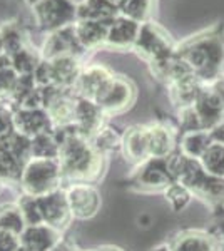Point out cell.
Instances as JSON below:
<instances>
[{
    "label": "cell",
    "mask_w": 224,
    "mask_h": 251,
    "mask_svg": "<svg viewBox=\"0 0 224 251\" xmlns=\"http://www.w3.org/2000/svg\"><path fill=\"white\" fill-rule=\"evenodd\" d=\"M54 134L60 144L59 163L62 176L74 183H94L104 169V154H100L91 139L80 134L77 126L55 127Z\"/></svg>",
    "instance_id": "1"
},
{
    "label": "cell",
    "mask_w": 224,
    "mask_h": 251,
    "mask_svg": "<svg viewBox=\"0 0 224 251\" xmlns=\"http://www.w3.org/2000/svg\"><path fill=\"white\" fill-rule=\"evenodd\" d=\"M177 55L202 82H214L224 69V42L219 35L198 37L182 46Z\"/></svg>",
    "instance_id": "2"
},
{
    "label": "cell",
    "mask_w": 224,
    "mask_h": 251,
    "mask_svg": "<svg viewBox=\"0 0 224 251\" xmlns=\"http://www.w3.org/2000/svg\"><path fill=\"white\" fill-rule=\"evenodd\" d=\"M62 169L59 159H39L30 157L24 166L22 177H20V188L24 194L40 198L55 189H60L62 183Z\"/></svg>",
    "instance_id": "3"
},
{
    "label": "cell",
    "mask_w": 224,
    "mask_h": 251,
    "mask_svg": "<svg viewBox=\"0 0 224 251\" xmlns=\"http://www.w3.org/2000/svg\"><path fill=\"white\" fill-rule=\"evenodd\" d=\"M34 10L37 24L49 32L66 29L77 22V5L71 0H40Z\"/></svg>",
    "instance_id": "4"
},
{
    "label": "cell",
    "mask_w": 224,
    "mask_h": 251,
    "mask_svg": "<svg viewBox=\"0 0 224 251\" xmlns=\"http://www.w3.org/2000/svg\"><path fill=\"white\" fill-rule=\"evenodd\" d=\"M174 183L166 157H149L137 164L132 174V184L141 191H159Z\"/></svg>",
    "instance_id": "5"
},
{
    "label": "cell",
    "mask_w": 224,
    "mask_h": 251,
    "mask_svg": "<svg viewBox=\"0 0 224 251\" xmlns=\"http://www.w3.org/2000/svg\"><path fill=\"white\" fill-rule=\"evenodd\" d=\"M134 50L144 57L146 60L152 62L161 57L173 54V44H171L169 35L159 25L152 22L141 24V30L137 35V40L134 44Z\"/></svg>",
    "instance_id": "6"
},
{
    "label": "cell",
    "mask_w": 224,
    "mask_h": 251,
    "mask_svg": "<svg viewBox=\"0 0 224 251\" xmlns=\"http://www.w3.org/2000/svg\"><path fill=\"white\" fill-rule=\"evenodd\" d=\"M134 99H136L134 84L124 75H114L102 94L97 97L96 104H99L105 114H117L131 107Z\"/></svg>",
    "instance_id": "7"
},
{
    "label": "cell",
    "mask_w": 224,
    "mask_h": 251,
    "mask_svg": "<svg viewBox=\"0 0 224 251\" xmlns=\"http://www.w3.org/2000/svg\"><path fill=\"white\" fill-rule=\"evenodd\" d=\"M66 196L74 218L87 220L99 211L100 193L91 183H72L66 189Z\"/></svg>",
    "instance_id": "8"
},
{
    "label": "cell",
    "mask_w": 224,
    "mask_h": 251,
    "mask_svg": "<svg viewBox=\"0 0 224 251\" xmlns=\"http://www.w3.org/2000/svg\"><path fill=\"white\" fill-rule=\"evenodd\" d=\"M39 204L44 223L59 231H62L74 218L66 196V189H55L49 194H44L39 198Z\"/></svg>",
    "instance_id": "9"
},
{
    "label": "cell",
    "mask_w": 224,
    "mask_h": 251,
    "mask_svg": "<svg viewBox=\"0 0 224 251\" xmlns=\"http://www.w3.org/2000/svg\"><path fill=\"white\" fill-rule=\"evenodd\" d=\"M112 79L114 74L107 67L100 66V64H92V66L82 69L75 89L79 92V97H85V99H91L96 102L97 97L102 94V91L109 86Z\"/></svg>",
    "instance_id": "10"
},
{
    "label": "cell",
    "mask_w": 224,
    "mask_h": 251,
    "mask_svg": "<svg viewBox=\"0 0 224 251\" xmlns=\"http://www.w3.org/2000/svg\"><path fill=\"white\" fill-rule=\"evenodd\" d=\"M15 131L28 137L54 131V124L46 109H19L14 112Z\"/></svg>",
    "instance_id": "11"
},
{
    "label": "cell",
    "mask_w": 224,
    "mask_h": 251,
    "mask_svg": "<svg viewBox=\"0 0 224 251\" xmlns=\"http://www.w3.org/2000/svg\"><path fill=\"white\" fill-rule=\"evenodd\" d=\"M104 117L105 112L100 109L99 104H96L91 99H85V97H77L75 126L82 136L92 139L104 127Z\"/></svg>",
    "instance_id": "12"
},
{
    "label": "cell",
    "mask_w": 224,
    "mask_h": 251,
    "mask_svg": "<svg viewBox=\"0 0 224 251\" xmlns=\"http://www.w3.org/2000/svg\"><path fill=\"white\" fill-rule=\"evenodd\" d=\"M194 107H196L198 114L201 117V123L207 131H211L214 126L224 121V99L213 86H206L202 89Z\"/></svg>",
    "instance_id": "13"
},
{
    "label": "cell",
    "mask_w": 224,
    "mask_h": 251,
    "mask_svg": "<svg viewBox=\"0 0 224 251\" xmlns=\"http://www.w3.org/2000/svg\"><path fill=\"white\" fill-rule=\"evenodd\" d=\"M139 30H141L139 22L119 15V17L109 25L105 46L117 49V50H124V49H131V47L134 49V44H136V40H137Z\"/></svg>",
    "instance_id": "14"
},
{
    "label": "cell",
    "mask_w": 224,
    "mask_h": 251,
    "mask_svg": "<svg viewBox=\"0 0 224 251\" xmlns=\"http://www.w3.org/2000/svg\"><path fill=\"white\" fill-rule=\"evenodd\" d=\"M60 240V231L52 226L46 225H34L27 226L24 233L20 234V245L27 246L32 251H50L54 246H57Z\"/></svg>",
    "instance_id": "15"
},
{
    "label": "cell",
    "mask_w": 224,
    "mask_h": 251,
    "mask_svg": "<svg viewBox=\"0 0 224 251\" xmlns=\"http://www.w3.org/2000/svg\"><path fill=\"white\" fill-rule=\"evenodd\" d=\"M75 49L82 47H80V44L75 39L74 25L55 30L52 32V35L44 44V60H52L57 57H62V55H75L77 57Z\"/></svg>",
    "instance_id": "16"
},
{
    "label": "cell",
    "mask_w": 224,
    "mask_h": 251,
    "mask_svg": "<svg viewBox=\"0 0 224 251\" xmlns=\"http://www.w3.org/2000/svg\"><path fill=\"white\" fill-rule=\"evenodd\" d=\"M122 152L125 159L136 164L149 159V144H148V126H132L122 136Z\"/></svg>",
    "instance_id": "17"
},
{
    "label": "cell",
    "mask_w": 224,
    "mask_h": 251,
    "mask_svg": "<svg viewBox=\"0 0 224 251\" xmlns=\"http://www.w3.org/2000/svg\"><path fill=\"white\" fill-rule=\"evenodd\" d=\"M49 62L52 67V86L64 89V91L75 87L80 72H82L75 55H62Z\"/></svg>",
    "instance_id": "18"
},
{
    "label": "cell",
    "mask_w": 224,
    "mask_h": 251,
    "mask_svg": "<svg viewBox=\"0 0 224 251\" xmlns=\"http://www.w3.org/2000/svg\"><path fill=\"white\" fill-rule=\"evenodd\" d=\"M169 86H171V100H173L179 109L194 106L198 97L201 96L202 89L206 87L204 82L194 74H189V75H186V77L174 80Z\"/></svg>",
    "instance_id": "19"
},
{
    "label": "cell",
    "mask_w": 224,
    "mask_h": 251,
    "mask_svg": "<svg viewBox=\"0 0 224 251\" xmlns=\"http://www.w3.org/2000/svg\"><path fill=\"white\" fill-rule=\"evenodd\" d=\"M174 251H219V240L201 229L179 233L171 243Z\"/></svg>",
    "instance_id": "20"
},
{
    "label": "cell",
    "mask_w": 224,
    "mask_h": 251,
    "mask_svg": "<svg viewBox=\"0 0 224 251\" xmlns=\"http://www.w3.org/2000/svg\"><path fill=\"white\" fill-rule=\"evenodd\" d=\"M111 24L96 22V20H77L74 24L75 39L82 49H96L105 44Z\"/></svg>",
    "instance_id": "21"
},
{
    "label": "cell",
    "mask_w": 224,
    "mask_h": 251,
    "mask_svg": "<svg viewBox=\"0 0 224 251\" xmlns=\"http://www.w3.org/2000/svg\"><path fill=\"white\" fill-rule=\"evenodd\" d=\"M148 144L149 157H168L174 152L176 148V137L169 127L162 124L148 126Z\"/></svg>",
    "instance_id": "22"
},
{
    "label": "cell",
    "mask_w": 224,
    "mask_h": 251,
    "mask_svg": "<svg viewBox=\"0 0 224 251\" xmlns=\"http://www.w3.org/2000/svg\"><path fill=\"white\" fill-rule=\"evenodd\" d=\"M117 5L107 0H85L77 5V20H96L102 24H112L119 17Z\"/></svg>",
    "instance_id": "23"
},
{
    "label": "cell",
    "mask_w": 224,
    "mask_h": 251,
    "mask_svg": "<svg viewBox=\"0 0 224 251\" xmlns=\"http://www.w3.org/2000/svg\"><path fill=\"white\" fill-rule=\"evenodd\" d=\"M213 136L209 131L201 129V131H189L182 132L181 143H179V152L184 154L189 159L199 161L201 156L207 151L211 144H213Z\"/></svg>",
    "instance_id": "24"
},
{
    "label": "cell",
    "mask_w": 224,
    "mask_h": 251,
    "mask_svg": "<svg viewBox=\"0 0 224 251\" xmlns=\"http://www.w3.org/2000/svg\"><path fill=\"white\" fill-rule=\"evenodd\" d=\"M60 156V144L52 132L39 134L32 137V157L39 159H59Z\"/></svg>",
    "instance_id": "25"
},
{
    "label": "cell",
    "mask_w": 224,
    "mask_h": 251,
    "mask_svg": "<svg viewBox=\"0 0 224 251\" xmlns=\"http://www.w3.org/2000/svg\"><path fill=\"white\" fill-rule=\"evenodd\" d=\"M25 228L27 223L24 220V214L17 203L0 206V229L2 231H9L20 236Z\"/></svg>",
    "instance_id": "26"
},
{
    "label": "cell",
    "mask_w": 224,
    "mask_h": 251,
    "mask_svg": "<svg viewBox=\"0 0 224 251\" xmlns=\"http://www.w3.org/2000/svg\"><path fill=\"white\" fill-rule=\"evenodd\" d=\"M199 163L207 174L224 179V144L213 143L201 156Z\"/></svg>",
    "instance_id": "27"
},
{
    "label": "cell",
    "mask_w": 224,
    "mask_h": 251,
    "mask_svg": "<svg viewBox=\"0 0 224 251\" xmlns=\"http://www.w3.org/2000/svg\"><path fill=\"white\" fill-rule=\"evenodd\" d=\"M24 163L15 157L3 144H0V181H12L19 183L22 177Z\"/></svg>",
    "instance_id": "28"
},
{
    "label": "cell",
    "mask_w": 224,
    "mask_h": 251,
    "mask_svg": "<svg viewBox=\"0 0 224 251\" xmlns=\"http://www.w3.org/2000/svg\"><path fill=\"white\" fill-rule=\"evenodd\" d=\"M150 7H152V0H121L117 9L122 17L144 24L150 12Z\"/></svg>",
    "instance_id": "29"
},
{
    "label": "cell",
    "mask_w": 224,
    "mask_h": 251,
    "mask_svg": "<svg viewBox=\"0 0 224 251\" xmlns=\"http://www.w3.org/2000/svg\"><path fill=\"white\" fill-rule=\"evenodd\" d=\"M91 141H92V144L96 146L97 151L104 156L109 154V152L117 151V149H122V136L117 134L116 129L105 127V126Z\"/></svg>",
    "instance_id": "30"
},
{
    "label": "cell",
    "mask_w": 224,
    "mask_h": 251,
    "mask_svg": "<svg viewBox=\"0 0 224 251\" xmlns=\"http://www.w3.org/2000/svg\"><path fill=\"white\" fill-rule=\"evenodd\" d=\"M12 66H14L15 72L19 75H32L35 72V69L39 67V64L42 62L37 54L30 49L24 47L22 50H19L15 55H12Z\"/></svg>",
    "instance_id": "31"
},
{
    "label": "cell",
    "mask_w": 224,
    "mask_h": 251,
    "mask_svg": "<svg viewBox=\"0 0 224 251\" xmlns=\"http://www.w3.org/2000/svg\"><path fill=\"white\" fill-rule=\"evenodd\" d=\"M164 196H166V201H168L174 211H181V209H184L186 206L191 203L193 193H191L184 184L174 181V183H171L168 188L164 189Z\"/></svg>",
    "instance_id": "32"
},
{
    "label": "cell",
    "mask_w": 224,
    "mask_h": 251,
    "mask_svg": "<svg viewBox=\"0 0 224 251\" xmlns=\"http://www.w3.org/2000/svg\"><path fill=\"white\" fill-rule=\"evenodd\" d=\"M20 211L24 214V220H25L27 226H34V225H42V211H40V204H39V198L35 196H28V194H22V198L17 201Z\"/></svg>",
    "instance_id": "33"
},
{
    "label": "cell",
    "mask_w": 224,
    "mask_h": 251,
    "mask_svg": "<svg viewBox=\"0 0 224 251\" xmlns=\"http://www.w3.org/2000/svg\"><path fill=\"white\" fill-rule=\"evenodd\" d=\"M15 132L14 112L7 106H0V144L5 143Z\"/></svg>",
    "instance_id": "34"
},
{
    "label": "cell",
    "mask_w": 224,
    "mask_h": 251,
    "mask_svg": "<svg viewBox=\"0 0 224 251\" xmlns=\"http://www.w3.org/2000/svg\"><path fill=\"white\" fill-rule=\"evenodd\" d=\"M20 248V236L0 229V251H17Z\"/></svg>",
    "instance_id": "35"
},
{
    "label": "cell",
    "mask_w": 224,
    "mask_h": 251,
    "mask_svg": "<svg viewBox=\"0 0 224 251\" xmlns=\"http://www.w3.org/2000/svg\"><path fill=\"white\" fill-rule=\"evenodd\" d=\"M50 251H75V250L72 248L71 245H67L66 241H60L59 245H57V246H54V248H52Z\"/></svg>",
    "instance_id": "36"
},
{
    "label": "cell",
    "mask_w": 224,
    "mask_h": 251,
    "mask_svg": "<svg viewBox=\"0 0 224 251\" xmlns=\"http://www.w3.org/2000/svg\"><path fill=\"white\" fill-rule=\"evenodd\" d=\"M150 251H174V250L171 243H162V245H157L156 248H152Z\"/></svg>",
    "instance_id": "37"
},
{
    "label": "cell",
    "mask_w": 224,
    "mask_h": 251,
    "mask_svg": "<svg viewBox=\"0 0 224 251\" xmlns=\"http://www.w3.org/2000/svg\"><path fill=\"white\" fill-rule=\"evenodd\" d=\"M5 55V49H3V39H2V34H0V57Z\"/></svg>",
    "instance_id": "38"
},
{
    "label": "cell",
    "mask_w": 224,
    "mask_h": 251,
    "mask_svg": "<svg viewBox=\"0 0 224 251\" xmlns=\"http://www.w3.org/2000/svg\"><path fill=\"white\" fill-rule=\"evenodd\" d=\"M97 251H122L119 248H114V246H105V248H99Z\"/></svg>",
    "instance_id": "39"
},
{
    "label": "cell",
    "mask_w": 224,
    "mask_h": 251,
    "mask_svg": "<svg viewBox=\"0 0 224 251\" xmlns=\"http://www.w3.org/2000/svg\"><path fill=\"white\" fill-rule=\"evenodd\" d=\"M219 251H224V238L219 240Z\"/></svg>",
    "instance_id": "40"
},
{
    "label": "cell",
    "mask_w": 224,
    "mask_h": 251,
    "mask_svg": "<svg viewBox=\"0 0 224 251\" xmlns=\"http://www.w3.org/2000/svg\"><path fill=\"white\" fill-rule=\"evenodd\" d=\"M72 3H75V5H80V3H84L85 0H71Z\"/></svg>",
    "instance_id": "41"
},
{
    "label": "cell",
    "mask_w": 224,
    "mask_h": 251,
    "mask_svg": "<svg viewBox=\"0 0 224 251\" xmlns=\"http://www.w3.org/2000/svg\"><path fill=\"white\" fill-rule=\"evenodd\" d=\"M27 3H30V5H35V3H39L40 0H25Z\"/></svg>",
    "instance_id": "42"
},
{
    "label": "cell",
    "mask_w": 224,
    "mask_h": 251,
    "mask_svg": "<svg viewBox=\"0 0 224 251\" xmlns=\"http://www.w3.org/2000/svg\"><path fill=\"white\" fill-rule=\"evenodd\" d=\"M17 251H32V250H30V248H27V246H22V245H20V248H19Z\"/></svg>",
    "instance_id": "43"
},
{
    "label": "cell",
    "mask_w": 224,
    "mask_h": 251,
    "mask_svg": "<svg viewBox=\"0 0 224 251\" xmlns=\"http://www.w3.org/2000/svg\"><path fill=\"white\" fill-rule=\"evenodd\" d=\"M107 2L114 3V5H119V2H121V0H107Z\"/></svg>",
    "instance_id": "44"
},
{
    "label": "cell",
    "mask_w": 224,
    "mask_h": 251,
    "mask_svg": "<svg viewBox=\"0 0 224 251\" xmlns=\"http://www.w3.org/2000/svg\"><path fill=\"white\" fill-rule=\"evenodd\" d=\"M92 251H97V250H92Z\"/></svg>",
    "instance_id": "45"
},
{
    "label": "cell",
    "mask_w": 224,
    "mask_h": 251,
    "mask_svg": "<svg viewBox=\"0 0 224 251\" xmlns=\"http://www.w3.org/2000/svg\"><path fill=\"white\" fill-rule=\"evenodd\" d=\"M0 183H2V181H0Z\"/></svg>",
    "instance_id": "46"
}]
</instances>
